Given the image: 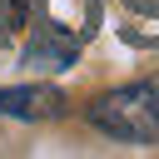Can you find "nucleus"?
Masks as SVG:
<instances>
[{"instance_id":"obj_1","label":"nucleus","mask_w":159,"mask_h":159,"mask_svg":"<svg viewBox=\"0 0 159 159\" xmlns=\"http://www.w3.org/2000/svg\"><path fill=\"white\" fill-rule=\"evenodd\" d=\"M89 124L124 144H159V80L119 84L89 104Z\"/></svg>"},{"instance_id":"obj_2","label":"nucleus","mask_w":159,"mask_h":159,"mask_svg":"<svg viewBox=\"0 0 159 159\" xmlns=\"http://www.w3.org/2000/svg\"><path fill=\"white\" fill-rule=\"evenodd\" d=\"M65 114V94L55 84H0V119H60Z\"/></svg>"},{"instance_id":"obj_3","label":"nucleus","mask_w":159,"mask_h":159,"mask_svg":"<svg viewBox=\"0 0 159 159\" xmlns=\"http://www.w3.org/2000/svg\"><path fill=\"white\" fill-rule=\"evenodd\" d=\"M99 15H104V0H45V25L70 35L75 45H84L99 30Z\"/></svg>"},{"instance_id":"obj_5","label":"nucleus","mask_w":159,"mask_h":159,"mask_svg":"<svg viewBox=\"0 0 159 159\" xmlns=\"http://www.w3.org/2000/svg\"><path fill=\"white\" fill-rule=\"evenodd\" d=\"M25 30V0H0V45H10Z\"/></svg>"},{"instance_id":"obj_4","label":"nucleus","mask_w":159,"mask_h":159,"mask_svg":"<svg viewBox=\"0 0 159 159\" xmlns=\"http://www.w3.org/2000/svg\"><path fill=\"white\" fill-rule=\"evenodd\" d=\"M75 55H80V45H75L70 35L50 30V25H40V35L25 45V65H30V70H70Z\"/></svg>"}]
</instances>
